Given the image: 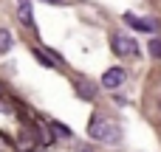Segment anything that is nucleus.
Segmentation results:
<instances>
[{
  "label": "nucleus",
  "instance_id": "f257e3e1",
  "mask_svg": "<svg viewBox=\"0 0 161 152\" xmlns=\"http://www.w3.org/2000/svg\"><path fill=\"white\" fill-rule=\"evenodd\" d=\"M88 135L93 141H102V144H113L119 141V124L108 116H93L91 118V127H88Z\"/></svg>",
  "mask_w": 161,
  "mask_h": 152
},
{
  "label": "nucleus",
  "instance_id": "f03ea898",
  "mask_svg": "<svg viewBox=\"0 0 161 152\" xmlns=\"http://www.w3.org/2000/svg\"><path fill=\"white\" fill-rule=\"evenodd\" d=\"M110 48H113V54H119V56H136V54H139L136 39L127 37V34H113V37H110Z\"/></svg>",
  "mask_w": 161,
  "mask_h": 152
},
{
  "label": "nucleus",
  "instance_id": "7ed1b4c3",
  "mask_svg": "<svg viewBox=\"0 0 161 152\" xmlns=\"http://www.w3.org/2000/svg\"><path fill=\"white\" fill-rule=\"evenodd\" d=\"M125 79H127V73H125L122 68H108V71L102 73V79H99V82H102V87H105V90H116V87H122V85H125Z\"/></svg>",
  "mask_w": 161,
  "mask_h": 152
},
{
  "label": "nucleus",
  "instance_id": "20e7f679",
  "mask_svg": "<svg viewBox=\"0 0 161 152\" xmlns=\"http://www.w3.org/2000/svg\"><path fill=\"white\" fill-rule=\"evenodd\" d=\"M34 138H37L42 147H51V144H54V130H51V124H34Z\"/></svg>",
  "mask_w": 161,
  "mask_h": 152
},
{
  "label": "nucleus",
  "instance_id": "39448f33",
  "mask_svg": "<svg viewBox=\"0 0 161 152\" xmlns=\"http://www.w3.org/2000/svg\"><path fill=\"white\" fill-rule=\"evenodd\" d=\"M125 23L133 25V28H139V31H147V34L156 31V25H153L150 20H142V17H133V14H125Z\"/></svg>",
  "mask_w": 161,
  "mask_h": 152
},
{
  "label": "nucleus",
  "instance_id": "423d86ee",
  "mask_svg": "<svg viewBox=\"0 0 161 152\" xmlns=\"http://www.w3.org/2000/svg\"><path fill=\"white\" fill-rule=\"evenodd\" d=\"M34 56L42 62V65H48V68H59V59H57V54H51V51H42V48H34Z\"/></svg>",
  "mask_w": 161,
  "mask_h": 152
},
{
  "label": "nucleus",
  "instance_id": "0eeeda50",
  "mask_svg": "<svg viewBox=\"0 0 161 152\" xmlns=\"http://www.w3.org/2000/svg\"><path fill=\"white\" fill-rule=\"evenodd\" d=\"M17 14H20L23 25H34V17H31V6H28V0H20V8H17Z\"/></svg>",
  "mask_w": 161,
  "mask_h": 152
},
{
  "label": "nucleus",
  "instance_id": "6e6552de",
  "mask_svg": "<svg viewBox=\"0 0 161 152\" xmlns=\"http://www.w3.org/2000/svg\"><path fill=\"white\" fill-rule=\"evenodd\" d=\"M76 93H79L82 99H96V90H93L85 79H79V82H76Z\"/></svg>",
  "mask_w": 161,
  "mask_h": 152
},
{
  "label": "nucleus",
  "instance_id": "1a4fd4ad",
  "mask_svg": "<svg viewBox=\"0 0 161 152\" xmlns=\"http://www.w3.org/2000/svg\"><path fill=\"white\" fill-rule=\"evenodd\" d=\"M11 45H14V37H11L6 28H0V54H6Z\"/></svg>",
  "mask_w": 161,
  "mask_h": 152
},
{
  "label": "nucleus",
  "instance_id": "9d476101",
  "mask_svg": "<svg viewBox=\"0 0 161 152\" xmlns=\"http://www.w3.org/2000/svg\"><path fill=\"white\" fill-rule=\"evenodd\" d=\"M51 130H54V135H59V138H71V130H68L65 124H59V121H54Z\"/></svg>",
  "mask_w": 161,
  "mask_h": 152
},
{
  "label": "nucleus",
  "instance_id": "9b49d317",
  "mask_svg": "<svg viewBox=\"0 0 161 152\" xmlns=\"http://www.w3.org/2000/svg\"><path fill=\"white\" fill-rule=\"evenodd\" d=\"M147 48H150V54H153V56H156V59H161V39H158V37H153V39H150V45H147Z\"/></svg>",
  "mask_w": 161,
  "mask_h": 152
},
{
  "label": "nucleus",
  "instance_id": "f8f14e48",
  "mask_svg": "<svg viewBox=\"0 0 161 152\" xmlns=\"http://www.w3.org/2000/svg\"><path fill=\"white\" fill-rule=\"evenodd\" d=\"M45 3H65V0H45Z\"/></svg>",
  "mask_w": 161,
  "mask_h": 152
},
{
  "label": "nucleus",
  "instance_id": "ddd939ff",
  "mask_svg": "<svg viewBox=\"0 0 161 152\" xmlns=\"http://www.w3.org/2000/svg\"><path fill=\"white\" fill-rule=\"evenodd\" d=\"M0 99H3V90H0Z\"/></svg>",
  "mask_w": 161,
  "mask_h": 152
}]
</instances>
